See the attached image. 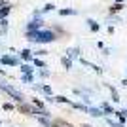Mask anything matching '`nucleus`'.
<instances>
[{
  "mask_svg": "<svg viewBox=\"0 0 127 127\" xmlns=\"http://www.w3.org/2000/svg\"><path fill=\"white\" fill-rule=\"evenodd\" d=\"M2 63H8V64H17V61L13 57H4L2 59Z\"/></svg>",
  "mask_w": 127,
  "mask_h": 127,
  "instance_id": "nucleus-3",
  "label": "nucleus"
},
{
  "mask_svg": "<svg viewBox=\"0 0 127 127\" xmlns=\"http://www.w3.org/2000/svg\"><path fill=\"white\" fill-rule=\"evenodd\" d=\"M34 104H36L38 108H44V104H42V102H40V101H38V99H34Z\"/></svg>",
  "mask_w": 127,
  "mask_h": 127,
  "instance_id": "nucleus-9",
  "label": "nucleus"
},
{
  "mask_svg": "<svg viewBox=\"0 0 127 127\" xmlns=\"http://www.w3.org/2000/svg\"><path fill=\"white\" fill-rule=\"evenodd\" d=\"M21 70H23V72H31V66H27V64H23V66H21Z\"/></svg>",
  "mask_w": 127,
  "mask_h": 127,
  "instance_id": "nucleus-8",
  "label": "nucleus"
},
{
  "mask_svg": "<svg viewBox=\"0 0 127 127\" xmlns=\"http://www.w3.org/2000/svg\"><path fill=\"white\" fill-rule=\"evenodd\" d=\"M110 10H112V11H118V10H122V4H114V6L110 8Z\"/></svg>",
  "mask_w": 127,
  "mask_h": 127,
  "instance_id": "nucleus-6",
  "label": "nucleus"
},
{
  "mask_svg": "<svg viewBox=\"0 0 127 127\" xmlns=\"http://www.w3.org/2000/svg\"><path fill=\"white\" fill-rule=\"evenodd\" d=\"M70 13H74V11H72V10H63V11H61V15H70Z\"/></svg>",
  "mask_w": 127,
  "mask_h": 127,
  "instance_id": "nucleus-7",
  "label": "nucleus"
},
{
  "mask_svg": "<svg viewBox=\"0 0 127 127\" xmlns=\"http://www.w3.org/2000/svg\"><path fill=\"white\" fill-rule=\"evenodd\" d=\"M8 13H10V8H8V6H6V8H2V10H0V19H2V17H6Z\"/></svg>",
  "mask_w": 127,
  "mask_h": 127,
  "instance_id": "nucleus-4",
  "label": "nucleus"
},
{
  "mask_svg": "<svg viewBox=\"0 0 127 127\" xmlns=\"http://www.w3.org/2000/svg\"><path fill=\"white\" fill-rule=\"evenodd\" d=\"M21 55H23L25 59H31V51H29V49H23V51H21Z\"/></svg>",
  "mask_w": 127,
  "mask_h": 127,
  "instance_id": "nucleus-5",
  "label": "nucleus"
},
{
  "mask_svg": "<svg viewBox=\"0 0 127 127\" xmlns=\"http://www.w3.org/2000/svg\"><path fill=\"white\" fill-rule=\"evenodd\" d=\"M29 38L32 42H51V40H55V34L49 31H36V32H29Z\"/></svg>",
  "mask_w": 127,
  "mask_h": 127,
  "instance_id": "nucleus-1",
  "label": "nucleus"
},
{
  "mask_svg": "<svg viewBox=\"0 0 127 127\" xmlns=\"http://www.w3.org/2000/svg\"><path fill=\"white\" fill-rule=\"evenodd\" d=\"M63 64L66 66V68H68V66H70V61H68V59H63Z\"/></svg>",
  "mask_w": 127,
  "mask_h": 127,
  "instance_id": "nucleus-10",
  "label": "nucleus"
},
{
  "mask_svg": "<svg viewBox=\"0 0 127 127\" xmlns=\"http://www.w3.org/2000/svg\"><path fill=\"white\" fill-rule=\"evenodd\" d=\"M0 6H6V0H0Z\"/></svg>",
  "mask_w": 127,
  "mask_h": 127,
  "instance_id": "nucleus-11",
  "label": "nucleus"
},
{
  "mask_svg": "<svg viewBox=\"0 0 127 127\" xmlns=\"http://www.w3.org/2000/svg\"><path fill=\"white\" fill-rule=\"evenodd\" d=\"M0 89L8 91V93H10V95L13 97L15 101H23V95H21V93H19V91H15V89H13V87H10V85H4V84H0Z\"/></svg>",
  "mask_w": 127,
  "mask_h": 127,
  "instance_id": "nucleus-2",
  "label": "nucleus"
}]
</instances>
